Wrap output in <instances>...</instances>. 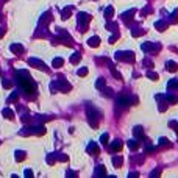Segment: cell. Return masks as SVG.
<instances>
[{
    "label": "cell",
    "instance_id": "obj_13",
    "mask_svg": "<svg viewBox=\"0 0 178 178\" xmlns=\"http://www.w3.org/2000/svg\"><path fill=\"white\" fill-rule=\"evenodd\" d=\"M89 152H91V153L97 152V147H95V144H94V142H92V144H91V147H89Z\"/></svg>",
    "mask_w": 178,
    "mask_h": 178
},
{
    "label": "cell",
    "instance_id": "obj_2",
    "mask_svg": "<svg viewBox=\"0 0 178 178\" xmlns=\"http://www.w3.org/2000/svg\"><path fill=\"white\" fill-rule=\"evenodd\" d=\"M166 67L169 69V72H177L178 66H177V63H173V61H167V64H166Z\"/></svg>",
    "mask_w": 178,
    "mask_h": 178
},
{
    "label": "cell",
    "instance_id": "obj_15",
    "mask_svg": "<svg viewBox=\"0 0 178 178\" xmlns=\"http://www.w3.org/2000/svg\"><path fill=\"white\" fill-rule=\"evenodd\" d=\"M106 141H108V134H103V136H102V142H103V144H105Z\"/></svg>",
    "mask_w": 178,
    "mask_h": 178
},
{
    "label": "cell",
    "instance_id": "obj_9",
    "mask_svg": "<svg viewBox=\"0 0 178 178\" xmlns=\"http://www.w3.org/2000/svg\"><path fill=\"white\" fill-rule=\"evenodd\" d=\"M128 147H130L131 150H136V149H138V142H134V141H130V142H128Z\"/></svg>",
    "mask_w": 178,
    "mask_h": 178
},
{
    "label": "cell",
    "instance_id": "obj_4",
    "mask_svg": "<svg viewBox=\"0 0 178 178\" xmlns=\"http://www.w3.org/2000/svg\"><path fill=\"white\" fill-rule=\"evenodd\" d=\"M99 44H100L99 38H91V39H89V45H91V47H97Z\"/></svg>",
    "mask_w": 178,
    "mask_h": 178
},
{
    "label": "cell",
    "instance_id": "obj_1",
    "mask_svg": "<svg viewBox=\"0 0 178 178\" xmlns=\"http://www.w3.org/2000/svg\"><path fill=\"white\" fill-rule=\"evenodd\" d=\"M19 81H21V86L24 88L27 92H34V86L31 84L30 80H25V78H22V77H19Z\"/></svg>",
    "mask_w": 178,
    "mask_h": 178
},
{
    "label": "cell",
    "instance_id": "obj_10",
    "mask_svg": "<svg viewBox=\"0 0 178 178\" xmlns=\"http://www.w3.org/2000/svg\"><path fill=\"white\" fill-rule=\"evenodd\" d=\"M60 66H63V60H60V58H58V60L53 61V67H60Z\"/></svg>",
    "mask_w": 178,
    "mask_h": 178
},
{
    "label": "cell",
    "instance_id": "obj_14",
    "mask_svg": "<svg viewBox=\"0 0 178 178\" xmlns=\"http://www.w3.org/2000/svg\"><path fill=\"white\" fill-rule=\"evenodd\" d=\"M149 77H150L152 80H158V75H156V73H149Z\"/></svg>",
    "mask_w": 178,
    "mask_h": 178
},
{
    "label": "cell",
    "instance_id": "obj_5",
    "mask_svg": "<svg viewBox=\"0 0 178 178\" xmlns=\"http://www.w3.org/2000/svg\"><path fill=\"white\" fill-rule=\"evenodd\" d=\"M160 144L162 147H170V141H169V139H166V138H161L160 139Z\"/></svg>",
    "mask_w": 178,
    "mask_h": 178
},
{
    "label": "cell",
    "instance_id": "obj_8",
    "mask_svg": "<svg viewBox=\"0 0 178 178\" xmlns=\"http://www.w3.org/2000/svg\"><path fill=\"white\" fill-rule=\"evenodd\" d=\"M134 134H136L138 138L142 136V128H141V127H136V128H134Z\"/></svg>",
    "mask_w": 178,
    "mask_h": 178
},
{
    "label": "cell",
    "instance_id": "obj_3",
    "mask_svg": "<svg viewBox=\"0 0 178 178\" xmlns=\"http://www.w3.org/2000/svg\"><path fill=\"white\" fill-rule=\"evenodd\" d=\"M120 149H122V142H120V141H114V142H113V147H111V150H114V152H119Z\"/></svg>",
    "mask_w": 178,
    "mask_h": 178
},
{
    "label": "cell",
    "instance_id": "obj_7",
    "mask_svg": "<svg viewBox=\"0 0 178 178\" xmlns=\"http://www.w3.org/2000/svg\"><path fill=\"white\" fill-rule=\"evenodd\" d=\"M3 116H5V117H10V119H13V117H14L13 111H10V110H5V111H3Z\"/></svg>",
    "mask_w": 178,
    "mask_h": 178
},
{
    "label": "cell",
    "instance_id": "obj_11",
    "mask_svg": "<svg viewBox=\"0 0 178 178\" xmlns=\"http://www.w3.org/2000/svg\"><path fill=\"white\" fill-rule=\"evenodd\" d=\"M114 166H116V167H120V166H122V160H120V158H114Z\"/></svg>",
    "mask_w": 178,
    "mask_h": 178
},
{
    "label": "cell",
    "instance_id": "obj_12",
    "mask_svg": "<svg viewBox=\"0 0 178 178\" xmlns=\"http://www.w3.org/2000/svg\"><path fill=\"white\" fill-rule=\"evenodd\" d=\"M86 73H88V69H86V67H83V69H80L78 75H80V77H83V75H86Z\"/></svg>",
    "mask_w": 178,
    "mask_h": 178
},
{
    "label": "cell",
    "instance_id": "obj_6",
    "mask_svg": "<svg viewBox=\"0 0 178 178\" xmlns=\"http://www.w3.org/2000/svg\"><path fill=\"white\" fill-rule=\"evenodd\" d=\"M71 61L73 64H77L80 61V53H75V55H72V58H71Z\"/></svg>",
    "mask_w": 178,
    "mask_h": 178
}]
</instances>
